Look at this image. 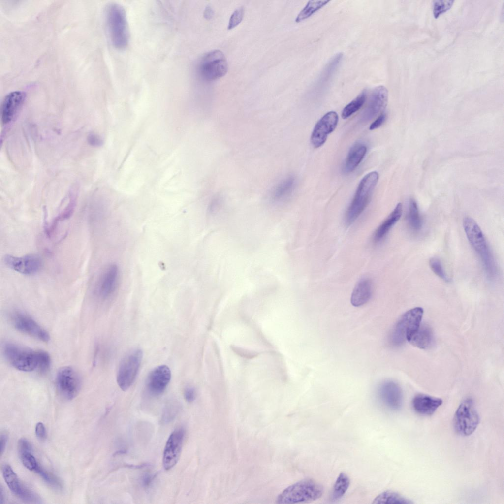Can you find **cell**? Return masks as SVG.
Here are the masks:
<instances>
[{
  "label": "cell",
  "mask_w": 504,
  "mask_h": 504,
  "mask_svg": "<svg viewBox=\"0 0 504 504\" xmlns=\"http://www.w3.org/2000/svg\"><path fill=\"white\" fill-rule=\"evenodd\" d=\"M463 226L469 243L481 259L487 276L489 279H494L497 271L496 262L481 228L469 216L463 219Z\"/></svg>",
  "instance_id": "6da1fadb"
},
{
  "label": "cell",
  "mask_w": 504,
  "mask_h": 504,
  "mask_svg": "<svg viewBox=\"0 0 504 504\" xmlns=\"http://www.w3.org/2000/svg\"><path fill=\"white\" fill-rule=\"evenodd\" d=\"M105 17L108 34L113 45L117 49L125 48L129 38L125 9L118 3H109L105 8Z\"/></svg>",
  "instance_id": "7a4b0ae2"
},
{
  "label": "cell",
  "mask_w": 504,
  "mask_h": 504,
  "mask_svg": "<svg viewBox=\"0 0 504 504\" xmlns=\"http://www.w3.org/2000/svg\"><path fill=\"white\" fill-rule=\"evenodd\" d=\"M323 487L313 479L300 480L285 488L278 496L276 503L280 504L306 503L321 497Z\"/></svg>",
  "instance_id": "3957f363"
},
{
  "label": "cell",
  "mask_w": 504,
  "mask_h": 504,
  "mask_svg": "<svg viewBox=\"0 0 504 504\" xmlns=\"http://www.w3.org/2000/svg\"><path fill=\"white\" fill-rule=\"evenodd\" d=\"M378 177L377 172L372 171L362 179L346 213L345 221L346 225H349L353 223L365 210L370 201Z\"/></svg>",
  "instance_id": "277c9868"
},
{
  "label": "cell",
  "mask_w": 504,
  "mask_h": 504,
  "mask_svg": "<svg viewBox=\"0 0 504 504\" xmlns=\"http://www.w3.org/2000/svg\"><path fill=\"white\" fill-rule=\"evenodd\" d=\"M3 351L6 359L16 369L23 372L37 370L40 350H33L8 343L4 345Z\"/></svg>",
  "instance_id": "5b68a950"
},
{
  "label": "cell",
  "mask_w": 504,
  "mask_h": 504,
  "mask_svg": "<svg viewBox=\"0 0 504 504\" xmlns=\"http://www.w3.org/2000/svg\"><path fill=\"white\" fill-rule=\"evenodd\" d=\"M424 311L420 307L411 309L405 313L396 324L391 334V342L399 346L410 342L421 325Z\"/></svg>",
  "instance_id": "8992f818"
},
{
  "label": "cell",
  "mask_w": 504,
  "mask_h": 504,
  "mask_svg": "<svg viewBox=\"0 0 504 504\" xmlns=\"http://www.w3.org/2000/svg\"><path fill=\"white\" fill-rule=\"evenodd\" d=\"M479 416L473 400L467 398L458 407L454 416L455 430L459 435L468 436L472 434L479 423Z\"/></svg>",
  "instance_id": "52a82bcc"
},
{
  "label": "cell",
  "mask_w": 504,
  "mask_h": 504,
  "mask_svg": "<svg viewBox=\"0 0 504 504\" xmlns=\"http://www.w3.org/2000/svg\"><path fill=\"white\" fill-rule=\"evenodd\" d=\"M143 358V352L135 348L127 352L121 360L117 374V382L123 391L132 385L138 373Z\"/></svg>",
  "instance_id": "ba28073f"
},
{
  "label": "cell",
  "mask_w": 504,
  "mask_h": 504,
  "mask_svg": "<svg viewBox=\"0 0 504 504\" xmlns=\"http://www.w3.org/2000/svg\"><path fill=\"white\" fill-rule=\"evenodd\" d=\"M198 72L204 80L211 81L224 76L228 70V64L224 54L220 50L206 53L198 64Z\"/></svg>",
  "instance_id": "9c48e42d"
},
{
  "label": "cell",
  "mask_w": 504,
  "mask_h": 504,
  "mask_svg": "<svg viewBox=\"0 0 504 504\" xmlns=\"http://www.w3.org/2000/svg\"><path fill=\"white\" fill-rule=\"evenodd\" d=\"M81 378L78 373L71 367L60 368L56 377V386L61 397L71 400L78 394L81 388Z\"/></svg>",
  "instance_id": "30bf717a"
},
{
  "label": "cell",
  "mask_w": 504,
  "mask_h": 504,
  "mask_svg": "<svg viewBox=\"0 0 504 504\" xmlns=\"http://www.w3.org/2000/svg\"><path fill=\"white\" fill-rule=\"evenodd\" d=\"M13 326L17 330L44 342L50 340V335L44 328L28 315L15 311L11 315Z\"/></svg>",
  "instance_id": "8fae6325"
},
{
  "label": "cell",
  "mask_w": 504,
  "mask_h": 504,
  "mask_svg": "<svg viewBox=\"0 0 504 504\" xmlns=\"http://www.w3.org/2000/svg\"><path fill=\"white\" fill-rule=\"evenodd\" d=\"M339 116L335 111H329L323 115L316 123L311 136V142L315 148H319L326 142L328 135L336 128Z\"/></svg>",
  "instance_id": "7c38bea8"
},
{
  "label": "cell",
  "mask_w": 504,
  "mask_h": 504,
  "mask_svg": "<svg viewBox=\"0 0 504 504\" xmlns=\"http://www.w3.org/2000/svg\"><path fill=\"white\" fill-rule=\"evenodd\" d=\"M185 435L182 428L175 430L169 436L163 455V466L165 470L172 469L180 458Z\"/></svg>",
  "instance_id": "4fadbf2b"
},
{
  "label": "cell",
  "mask_w": 504,
  "mask_h": 504,
  "mask_svg": "<svg viewBox=\"0 0 504 504\" xmlns=\"http://www.w3.org/2000/svg\"><path fill=\"white\" fill-rule=\"evenodd\" d=\"M171 377V371L166 365H160L153 369L146 380V389L148 393L154 397L161 395L169 384Z\"/></svg>",
  "instance_id": "5bb4252c"
},
{
  "label": "cell",
  "mask_w": 504,
  "mask_h": 504,
  "mask_svg": "<svg viewBox=\"0 0 504 504\" xmlns=\"http://www.w3.org/2000/svg\"><path fill=\"white\" fill-rule=\"evenodd\" d=\"M5 264L11 269L26 275H31L38 272L42 266L40 258L35 255H27L21 257L6 255L4 257Z\"/></svg>",
  "instance_id": "9a60e30c"
},
{
  "label": "cell",
  "mask_w": 504,
  "mask_h": 504,
  "mask_svg": "<svg viewBox=\"0 0 504 504\" xmlns=\"http://www.w3.org/2000/svg\"><path fill=\"white\" fill-rule=\"evenodd\" d=\"M378 395L381 404L391 410H398L402 406V391L394 381L387 380L382 383L378 388Z\"/></svg>",
  "instance_id": "2e32d148"
},
{
  "label": "cell",
  "mask_w": 504,
  "mask_h": 504,
  "mask_svg": "<svg viewBox=\"0 0 504 504\" xmlns=\"http://www.w3.org/2000/svg\"><path fill=\"white\" fill-rule=\"evenodd\" d=\"M3 478L11 491L17 497L26 502L36 503L39 497L30 489L22 485L12 468L8 464L2 468Z\"/></svg>",
  "instance_id": "e0dca14e"
},
{
  "label": "cell",
  "mask_w": 504,
  "mask_h": 504,
  "mask_svg": "<svg viewBox=\"0 0 504 504\" xmlns=\"http://www.w3.org/2000/svg\"><path fill=\"white\" fill-rule=\"evenodd\" d=\"M26 96L25 92L22 91H12L4 96L0 106V116L2 124H7L15 118Z\"/></svg>",
  "instance_id": "ac0fdd59"
},
{
  "label": "cell",
  "mask_w": 504,
  "mask_h": 504,
  "mask_svg": "<svg viewBox=\"0 0 504 504\" xmlns=\"http://www.w3.org/2000/svg\"><path fill=\"white\" fill-rule=\"evenodd\" d=\"M119 271L116 264L108 266L101 274L96 286V292L101 298L107 299L115 291L118 285Z\"/></svg>",
  "instance_id": "d6986e66"
},
{
  "label": "cell",
  "mask_w": 504,
  "mask_h": 504,
  "mask_svg": "<svg viewBox=\"0 0 504 504\" xmlns=\"http://www.w3.org/2000/svg\"><path fill=\"white\" fill-rule=\"evenodd\" d=\"M388 93L387 89L383 86H378L373 90L368 104L362 115L363 122L370 121L385 107L388 100Z\"/></svg>",
  "instance_id": "ffe728a7"
},
{
  "label": "cell",
  "mask_w": 504,
  "mask_h": 504,
  "mask_svg": "<svg viewBox=\"0 0 504 504\" xmlns=\"http://www.w3.org/2000/svg\"><path fill=\"white\" fill-rule=\"evenodd\" d=\"M442 402L440 398L419 394L414 397L412 406L414 410L418 414L431 416L442 405Z\"/></svg>",
  "instance_id": "44dd1931"
},
{
  "label": "cell",
  "mask_w": 504,
  "mask_h": 504,
  "mask_svg": "<svg viewBox=\"0 0 504 504\" xmlns=\"http://www.w3.org/2000/svg\"><path fill=\"white\" fill-rule=\"evenodd\" d=\"M372 292L371 281L368 278L360 280L355 285L351 296L350 302L355 307L366 304L370 299Z\"/></svg>",
  "instance_id": "7402d4cb"
},
{
  "label": "cell",
  "mask_w": 504,
  "mask_h": 504,
  "mask_svg": "<svg viewBox=\"0 0 504 504\" xmlns=\"http://www.w3.org/2000/svg\"><path fill=\"white\" fill-rule=\"evenodd\" d=\"M367 147L363 143L357 142L350 149L346 158L344 171L348 173L354 171L364 158L367 152Z\"/></svg>",
  "instance_id": "603a6c76"
},
{
  "label": "cell",
  "mask_w": 504,
  "mask_h": 504,
  "mask_svg": "<svg viewBox=\"0 0 504 504\" xmlns=\"http://www.w3.org/2000/svg\"><path fill=\"white\" fill-rule=\"evenodd\" d=\"M402 204L401 203H399L376 230L374 235L375 242H378L385 236L391 228L399 220L402 216Z\"/></svg>",
  "instance_id": "cb8c5ba5"
},
{
  "label": "cell",
  "mask_w": 504,
  "mask_h": 504,
  "mask_svg": "<svg viewBox=\"0 0 504 504\" xmlns=\"http://www.w3.org/2000/svg\"><path fill=\"white\" fill-rule=\"evenodd\" d=\"M343 55L339 53L335 55L324 67L315 84V91H320L328 84V82L337 69Z\"/></svg>",
  "instance_id": "d4e9b609"
},
{
  "label": "cell",
  "mask_w": 504,
  "mask_h": 504,
  "mask_svg": "<svg viewBox=\"0 0 504 504\" xmlns=\"http://www.w3.org/2000/svg\"><path fill=\"white\" fill-rule=\"evenodd\" d=\"M433 341L432 329L427 325H421L409 342L417 348L426 349L432 345Z\"/></svg>",
  "instance_id": "484cf974"
},
{
  "label": "cell",
  "mask_w": 504,
  "mask_h": 504,
  "mask_svg": "<svg viewBox=\"0 0 504 504\" xmlns=\"http://www.w3.org/2000/svg\"><path fill=\"white\" fill-rule=\"evenodd\" d=\"M374 504H412L413 502L399 493L386 490L377 495L373 500Z\"/></svg>",
  "instance_id": "4316f807"
},
{
  "label": "cell",
  "mask_w": 504,
  "mask_h": 504,
  "mask_svg": "<svg viewBox=\"0 0 504 504\" xmlns=\"http://www.w3.org/2000/svg\"><path fill=\"white\" fill-rule=\"evenodd\" d=\"M350 483V480L348 476L345 472H340L331 492L330 501L334 502L340 500L347 491Z\"/></svg>",
  "instance_id": "83f0119b"
},
{
  "label": "cell",
  "mask_w": 504,
  "mask_h": 504,
  "mask_svg": "<svg viewBox=\"0 0 504 504\" xmlns=\"http://www.w3.org/2000/svg\"><path fill=\"white\" fill-rule=\"evenodd\" d=\"M329 2L330 0H309L297 15L295 22L299 23L308 18Z\"/></svg>",
  "instance_id": "f1b7e54d"
},
{
  "label": "cell",
  "mask_w": 504,
  "mask_h": 504,
  "mask_svg": "<svg viewBox=\"0 0 504 504\" xmlns=\"http://www.w3.org/2000/svg\"><path fill=\"white\" fill-rule=\"evenodd\" d=\"M366 96L367 91L364 90L344 108L342 112V117L344 119H347L357 112L364 104Z\"/></svg>",
  "instance_id": "f546056e"
},
{
  "label": "cell",
  "mask_w": 504,
  "mask_h": 504,
  "mask_svg": "<svg viewBox=\"0 0 504 504\" xmlns=\"http://www.w3.org/2000/svg\"><path fill=\"white\" fill-rule=\"evenodd\" d=\"M408 220L410 228L413 230L417 231L421 229L422 221L417 203L413 199H411L409 203Z\"/></svg>",
  "instance_id": "4dcf8cb0"
},
{
  "label": "cell",
  "mask_w": 504,
  "mask_h": 504,
  "mask_svg": "<svg viewBox=\"0 0 504 504\" xmlns=\"http://www.w3.org/2000/svg\"><path fill=\"white\" fill-rule=\"evenodd\" d=\"M294 185V178L290 177L286 179L276 188L273 194L274 198L280 200L287 196L292 191Z\"/></svg>",
  "instance_id": "1f68e13d"
},
{
  "label": "cell",
  "mask_w": 504,
  "mask_h": 504,
  "mask_svg": "<svg viewBox=\"0 0 504 504\" xmlns=\"http://www.w3.org/2000/svg\"><path fill=\"white\" fill-rule=\"evenodd\" d=\"M452 0H436L433 1V12L435 18L446 12L452 6Z\"/></svg>",
  "instance_id": "d6a6232c"
},
{
  "label": "cell",
  "mask_w": 504,
  "mask_h": 504,
  "mask_svg": "<svg viewBox=\"0 0 504 504\" xmlns=\"http://www.w3.org/2000/svg\"><path fill=\"white\" fill-rule=\"evenodd\" d=\"M429 265L433 272L446 282L451 281L450 277L446 274L442 267L441 261L437 258H432L430 260Z\"/></svg>",
  "instance_id": "836d02e7"
},
{
  "label": "cell",
  "mask_w": 504,
  "mask_h": 504,
  "mask_svg": "<svg viewBox=\"0 0 504 504\" xmlns=\"http://www.w3.org/2000/svg\"><path fill=\"white\" fill-rule=\"evenodd\" d=\"M34 472L38 473L44 481L50 486L58 489L61 488V484L58 479L45 471L40 466L37 467Z\"/></svg>",
  "instance_id": "e575fe53"
},
{
  "label": "cell",
  "mask_w": 504,
  "mask_h": 504,
  "mask_svg": "<svg viewBox=\"0 0 504 504\" xmlns=\"http://www.w3.org/2000/svg\"><path fill=\"white\" fill-rule=\"evenodd\" d=\"M244 13V8L243 6H241L236 9L229 18L227 29L230 30L237 26L242 21Z\"/></svg>",
  "instance_id": "d590c367"
},
{
  "label": "cell",
  "mask_w": 504,
  "mask_h": 504,
  "mask_svg": "<svg viewBox=\"0 0 504 504\" xmlns=\"http://www.w3.org/2000/svg\"><path fill=\"white\" fill-rule=\"evenodd\" d=\"M23 465L28 470L35 471L39 466L35 458L32 453H26L20 456Z\"/></svg>",
  "instance_id": "8d00e7d4"
},
{
  "label": "cell",
  "mask_w": 504,
  "mask_h": 504,
  "mask_svg": "<svg viewBox=\"0 0 504 504\" xmlns=\"http://www.w3.org/2000/svg\"><path fill=\"white\" fill-rule=\"evenodd\" d=\"M179 409V405L176 403H172L167 405L163 413V422H168L172 421L175 418Z\"/></svg>",
  "instance_id": "74e56055"
},
{
  "label": "cell",
  "mask_w": 504,
  "mask_h": 504,
  "mask_svg": "<svg viewBox=\"0 0 504 504\" xmlns=\"http://www.w3.org/2000/svg\"><path fill=\"white\" fill-rule=\"evenodd\" d=\"M18 450L20 456L26 453H32V446L25 438H21L18 442Z\"/></svg>",
  "instance_id": "f35d334b"
},
{
  "label": "cell",
  "mask_w": 504,
  "mask_h": 504,
  "mask_svg": "<svg viewBox=\"0 0 504 504\" xmlns=\"http://www.w3.org/2000/svg\"><path fill=\"white\" fill-rule=\"evenodd\" d=\"M87 141L89 144L94 147H100L103 143L102 138L98 135L95 133H90L87 137Z\"/></svg>",
  "instance_id": "ab89813d"
},
{
  "label": "cell",
  "mask_w": 504,
  "mask_h": 504,
  "mask_svg": "<svg viewBox=\"0 0 504 504\" xmlns=\"http://www.w3.org/2000/svg\"><path fill=\"white\" fill-rule=\"evenodd\" d=\"M184 396L188 402H192L195 399L196 393L195 389L190 386L186 387L184 392Z\"/></svg>",
  "instance_id": "60d3db41"
},
{
  "label": "cell",
  "mask_w": 504,
  "mask_h": 504,
  "mask_svg": "<svg viewBox=\"0 0 504 504\" xmlns=\"http://www.w3.org/2000/svg\"><path fill=\"white\" fill-rule=\"evenodd\" d=\"M157 476L156 473L151 474L150 473L145 474L142 478L141 482L143 487L146 489L148 488L151 485L152 482Z\"/></svg>",
  "instance_id": "b9f144b4"
},
{
  "label": "cell",
  "mask_w": 504,
  "mask_h": 504,
  "mask_svg": "<svg viewBox=\"0 0 504 504\" xmlns=\"http://www.w3.org/2000/svg\"><path fill=\"white\" fill-rule=\"evenodd\" d=\"M35 432L36 436L39 440H42L46 438V429L42 423L38 422L36 424Z\"/></svg>",
  "instance_id": "7bdbcfd3"
},
{
  "label": "cell",
  "mask_w": 504,
  "mask_h": 504,
  "mask_svg": "<svg viewBox=\"0 0 504 504\" xmlns=\"http://www.w3.org/2000/svg\"><path fill=\"white\" fill-rule=\"evenodd\" d=\"M386 119L385 113H382L379 115L370 126V130H374L380 126Z\"/></svg>",
  "instance_id": "ee69618b"
},
{
  "label": "cell",
  "mask_w": 504,
  "mask_h": 504,
  "mask_svg": "<svg viewBox=\"0 0 504 504\" xmlns=\"http://www.w3.org/2000/svg\"><path fill=\"white\" fill-rule=\"evenodd\" d=\"M0 456L3 453L7 443V437L5 434H1L0 439Z\"/></svg>",
  "instance_id": "f6af8a7d"
},
{
  "label": "cell",
  "mask_w": 504,
  "mask_h": 504,
  "mask_svg": "<svg viewBox=\"0 0 504 504\" xmlns=\"http://www.w3.org/2000/svg\"><path fill=\"white\" fill-rule=\"evenodd\" d=\"M204 17L207 19H210L213 15V11L212 8L208 6L204 11Z\"/></svg>",
  "instance_id": "bcb514c9"
},
{
  "label": "cell",
  "mask_w": 504,
  "mask_h": 504,
  "mask_svg": "<svg viewBox=\"0 0 504 504\" xmlns=\"http://www.w3.org/2000/svg\"><path fill=\"white\" fill-rule=\"evenodd\" d=\"M4 491L3 490L2 487V486H0V504H3V503H4Z\"/></svg>",
  "instance_id": "7dc6e473"
},
{
  "label": "cell",
  "mask_w": 504,
  "mask_h": 504,
  "mask_svg": "<svg viewBox=\"0 0 504 504\" xmlns=\"http://www.w3.org/2000/svg\"><path fill=\"white\" fill-rule=\"evenodd\" d=\"M240 352H241V353L242 354H243V353H244V352H242L241 351H240ZM247 353H248V352H245V356H247Z\"/></svg>",
  "instance_id": "c3c4849f"
}]
</instances>
